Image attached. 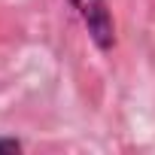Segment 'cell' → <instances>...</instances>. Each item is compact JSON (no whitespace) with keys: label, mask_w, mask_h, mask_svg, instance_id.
<instances>
[{"label":"cell","mask_w":155,"mask_h":155,"mask_svg":"<svg viewBox=\"0 0 155 155\" xmlns=\"http://www.w3.org/2000/svg\"><path fill=\"white\" fill-rule=\"evenodd\" d=\"M67 6L82 21L88 40L94 43L97 52H113L116 46V21L110 15L107 0H67Z\"/></svg>","instance_id":"6da1fadb"}]
</instances>
